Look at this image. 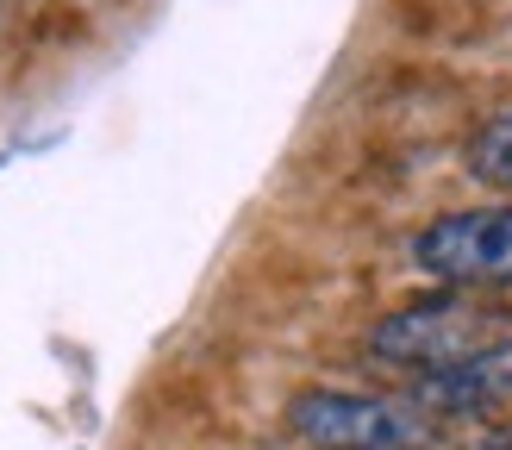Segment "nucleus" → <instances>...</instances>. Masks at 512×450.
I'll use <instances>...</instances> for the list:
<instances>
[{
    "label": "nucleus",
    "mask_w": 512,
    "mask_h": 450,
    "mask_svg": "<svg viewBox=\"0 0 512 450\" xmlns=\"http://www.w3.org/2000/svg\"><path fill=\"white\" fill-rule=\"evenodd\" d=\"M413 263L444 288H506L512 282V207L444 213L413 238Z\"/></svg>",
    "instance_id": "nucleus-2"
},
{
    "label": "nucleus",
    "mask_w": 512,
    "mask_h": 450,
    "mask_svg": "<svg viewBox=\"0 0 512 450\" xmlns=\"http://www.w3.org/2000/svg\"><path fill=\"white\" fill-rule=\"evenodd\" d=\"M288 425L313 450H425L438 438L431 413H419L413 400L344 394V388H300L288 400Z\"/></svg>",
    "instance_id": "nucleus-1"
},
{
    "label": "nucleus",
    "mask_w": 512,
    "mask_h": 450,
    "mask_svg": "<svg viewBox=\"0 0 512 450\" xmlns=\"http://www.w3.org/2000/svg\"><path fill=\"white\" fill-rule=\"evenodd\" d=\"M512 400V338L481 344L469 357H456L444 369H425L413 382V407L419 413H444V419H481Z\"/></svg>",
    "instance_id": "nucleus-4"
},
{
    "label": "nucleus",
    "mask_w": 512,
    "mask_h": 450,
    "mask_svg": "<svg viewBox=\"0 0 512 450\" xmlns=\"http://www.w3.org/2000/svg\"><path fill=\"white\" fill-rule=\"evenodd\" d=\"M481 350V313L456 307V300H425V307H400L369 332V357L400 363V369H444L456 357Z\"/></svg>",
    "instance_id": "nucleus-3"
},
{
    "label": "nucleus",
    "mask_w": 512,
    "mask_h": 450,
    "mask_svg": "<svg viewBox=\"0 0 512 450\" xmlns=\"http://www.w3.org/2000/svg\"><path fill=\"white\" fill-rule=\"evenodd\" d=\"M469 175H481V182H512V107L494 113L469 138Z\"/></svg>",
    "instance_id": "nucleus-5"
}]
</instances>
